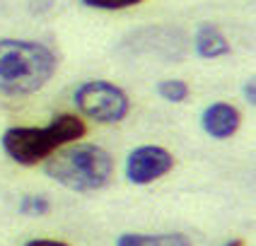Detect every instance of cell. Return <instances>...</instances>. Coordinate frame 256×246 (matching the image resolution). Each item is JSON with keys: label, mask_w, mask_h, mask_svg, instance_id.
I'll list each match as a JSON object with an SVG mask.
<instances>
[{"label": "cell", "mask_w": 256, "mask_h": 246, "mask_svg": "<svg viewBox=\"0 0 256 246\" xmlns=\"http://www.w3.org/2000/svg\"><path fill=\"white\" fill-rule=\"evenodd\" d=\"M174 167L170 150L160 145H140L130 150L126 157V179L133 186H148L157 179L167 176Z\"/></svg>", "instance_id": "obj_5"}, {"label": "cell", "mask_w": 256, "mask_h": 246, "mask_svg": "<svg viewBox=\"0 0 256 246\" xmlns=\"http://www.w3.org/2000/svg\"><path fill=\"white\" fill-rule=\"evenodd\" d=\"M240 126H242V116L228 101H215L210 106H206L200 114V128L206 135H210L215 140L232 138L240 130Z\"/></svg>", "instance_id": "obj_6"}, {"label": "cell", "mask_w": 256, "mask_h": 246, "mask_svg": "<svg viewBox=\"0 0 256 246\" xmlns=\"http://www.w3.org/2000/svg\"><path fill=\"white\" fill-rule=\"evenodd\" d=\"M58 70L48 46L29 39H0V92L24 97L39 92Z\"/></svg>", "instance_id": "obj_1"}, {"label": "cell", "mask_w": 256, "mask_h": 246, "mask_svg": "<svg viewBox=\"0 0 256 246\" xmlns=\"http://www.w3.org/2000/svg\"><path fill=\"white\" fill-rule=\"evenodd\" d=\"M51 210V203L46 196H22L20 201V213L27 217H42Z\"/></svg>", "instance_id": "obj_10"}, {"label": "cell", "mask_w": 256, "mask_h": 246, "mask_svg": "<svg viewBox=\"0 0 256 246\" xmlns=\"http://www.w3.org/2000/svg\"><path fill=\"white\" fill-rule=\"evenodd\" d=\"M24 246H70V244L58 242V239H32V242H27Z\"/></svg>", "instance_id": "obj_12"}, {"label": "cell", "mask_w": 256, "mask_h": 246, "mask_svg": "<svg viewBox=\"0 0 256 246\" xmlns=\"http://www.w3.org/2000/svg\"><path fill=\"white\" fill-rule=\"evenodd\" d=\"M225 246H244V242H242V239H230Z\"/></svg>", "instance_id": "obj_14"}, {"label": "cell", "mask_w": 256, "mask_h": 246, "mask_svg": "<svg viewBox=\"0 0 256 246\" xmlns=\"http://www.w3.org/2000/svg\"><path fill=\"white\" fill-rule=\"evenodd\" d=\"M80 114L97 123H121L130 111V99L118 85L109 80H87L72 94Z\"/></svg>", "instance_id": "obj_4"}, {"label": "cell", "mask_w": 256, "mask_h": 246, "mask_svg": "<svg viewBox=\"0 0 256 246\" xmlns=\"http://www.w3.org/2000/svg\"><path fill=\"white\" fill-rule=\"evenodd\" d=\"M116 246H194L191 239L182 232H167V234H138L126 232L116 239Z\"/></svg>", "instance_id": "obj_8"}, {"label": "cell", "mask_w": 256, "mask_h": 246, "mask_svg": "<svg viewBox=\"0 0 256 246\" xmlns=\"http://www.w3.org/2000/svg\"><path fill=\"white\" fill-rule=\"evenodd\" d=\"M194 48L198 58L213 60V58H222L230 53V41L228 36L213 24H200L194 34Z\"/></svg>", "instance_id": "obj_7"}, {"label": "cell", "mask_w": 256, "mask_h": 246, "mask_svg": "<svg viewBox=\"0 0 256 246\" xmlns=\"http://www.w3.org/2000/svg\"><path fill=\"white\" fill-rule=\"evenodd\" d=\"M254 85H256L254 80H249V82L244 85V97H246V101H249L252 106L256 104V92H254Z\"/></svg>", "instance_id": "obj_13"}, {"label": "cell", "mask_w": 256, "mask_h": 246, "mask_svg": "<svg viewBox=\"0 0 256 246\" xmlns=\"http://www.w3.org/2000/svg\"><path fill=\"white\" fill-rule=\"evenodd\" d=\"M46 176L75 193H92L114 179V159L94 143H80L56 150L44 164Z\"/></svg>", "instance_id": "obj_3"}, {"label": "cell", "mask_w": 256, "mask_h": 246, "mask_svg": "<svg viewBox=\"0 0 256 246\" xmlns=\"http://www.w3.org/2000/svg\"><path fill=\"white\" fill-rule=\"evenodd\" d=\"M87 7H94V10H124V7H133L142 0H82Z\"/></svg>", "instance_id": "obj_11"}, {"label": "cell", "mask_w": 256, "mask_h": 246, "mask_svg": "<svg viewBox=\"0 0 256 246\" xmlns=\"http://www.w3.org/2000/svg\"><path fill=\"white\" fill-rule=\"evenodd\" d=\"M85 133L87 126L80 116L58 114L44 128H27V126L8 128L0 138V145H2V152L12 162L22 167H34L48 159L63 145L78 143L80 138H85Z\"/></svg>", "instance_id": "obj_2"}, {"label": "cell", "mask_w": 256, "mask_h": 246, "mask_svg": "<svg viewBox=\"0 0 256 246\" xmlns=\"http://www.w3.org/2000/svg\"><path fill=\"white\" fill-rule=\"evenodd\" d=\"M157 94L162 97L164 101H172V104H182V101L188 99V94H191V89L186 85L184 80H176V77H172V80H160L157 82Z\"/></svg>", "instance_id": "obj_9"}]
</instances>
